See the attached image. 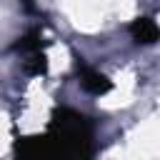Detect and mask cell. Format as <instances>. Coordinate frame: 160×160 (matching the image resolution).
<instances>
[{
    "label": "cell",
    "instance_id": "4",
    "mask_svg": "<svg viewBox=\"0 0 160 160\" xmlns=\"http://www.w3.org/2000/svg\"><path fill=\"white\" fill-rule=\"evenodd\" d=\"M22 55V70L28 75H42L48 70V60H45V52L42 50H30V52H20Z\"/></svg>",
    "mask_w": 160,
    "mask_h": 160
},
{
    "label": "cell",
    "instance_id": "3",
    "mask_svg": "<svg viewBox=\"0 0 160 160\" xmlns=\"http://www.w3.org/2000/svg\"><path fill=\"white\" fill-rule=\"evenodd\" d=\"M128 30L138 45H152L155 40H160V28L155 25L152 18H135Z\"/></svg>",
    "mask_w": 160,
    "mask_h": 160
},
{
    "label": "cell",
    "instance_id": "2",
    "mask_svg": "<svg viewBox=\"0 0 160 160\" xmlns=\"http://www.w3.org/2000/svg\"><path fill=\"white\" fill-rule=\"evenodd\" d=\"M75 68H78L80 85H82L88 92H92V95H102V92L110 90V80H108L102 72H98L95 68H90L82 58H75Z\"/></svg>",
    "mask_w": 160,
    "mask_h": 160
},
{
    "label": "cell",
    "instance_id": "1",
    "mask_svg": "<svg viewBox=\"0 0 160 160\" xmlns=\"http://www.w3.org/2000/svg\"><path fill=\"white\" fill-rule=\"evenodd\" d=\"M92 122L72 108H58L42 135L20 138L15 142L18 158H90L92 148Z\"/></svg>",
    "mask_w": 160,
    "mask_h": 160
}]
</instances>
